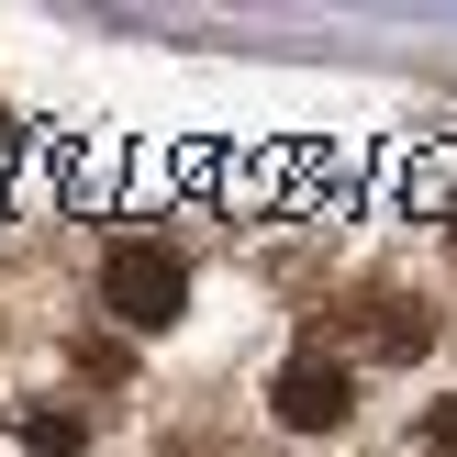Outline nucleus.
Wrapping results in <instances>:
<instances>
[{
	"mask_svg": "<svg viewBox=\"0 0 457 457\" xmlns=\"http://www.w3.org/2000/svg\"><path fill=\"white\" fill-rule=\"evenodd\" d=\"M12 436H22V457H89V424H79V413H56V402H34Z\"/></svg>",
	"mask_w": 457,
	"mask_h": 457,
	"instance_id": "obj_5",
	"label": "nucleus"
},
{
	"mask_svg": "<svg viewBox=\"0 0 457 457\" xmlns=\"http://www.w3.org/2000/svg\"><path fill=\"white\" fill-rule=\"evenodd\" d=\"M402 201L457 223V145H413V168H402Z\"/></svg>",
	"mask_w": 457,
	"mask_h": 457,
	"instance_id": "obj_4",
	"label": "nucleus"
},
{
	"mask_svg": "<svg viewBox=\"0 0 457 457\" xmlns=\"http://www.w3.org/2000/svg\"><path fill=\"white\" fill-rule=\"evenodd\" d=\"M346 413H357V379L335 369L324 346H302L268 379V424H279V436H346Z\"/></svg>",
	"mask_w": 457,
	"mask_h": 457,
	"instance_id": "obj_2",
	"label": "nucleus"
},
{
	"mask_svg": "<svg viewBox=\"0 0 457 457\" xmlns=\"http://www.w3.org/2000/svg\"><path fill=\"white\" fill-rule=\"evenodd\" d=\"M413 457H457V402H424L413 413Z\"/></svg>",
	"mask_w": 457,
	"mask_h": 457,
	"instance_id": "obj_6",
	"label": "nucleus"
},
{
	"mask_svg": "<svg viewBox=\"0 0 457 457\" xmlns=\"http://www.w3.org/2000/svg\"><path fill=\"white\" fill-rule=\"evenodd\" d=\"M424 346H436V312H424V302H402V290H369V302H346V312H335V369H346V357L391 369V357H424Z\"/></svg>",
	"mask_w": 457,
	"mask_h": 457,
	"instance_id": "obj_3",
	"label": "nucleus"
},
{
	"mask_svg": "<svg viewBox=\"0 0 457 457\" xmlns=\"http://www.w3.org/2000/svg\"><path fill=\"white\" fill-rule=\"evenodd\" d=\"M0 145H12V112H0Z\"/></svg>",
	"mask_w": 457,
	"mask_h": 457,
	"instance_id": "obj_7",
	"label": "nucleus"
},
{
	"mask_svg": "<svg viewBox=\"0 0 457 457\" xmlns=\"http://www.w3.org/2000/svg\"><path fill=\"white\" fill-rule=\"evenodd\" d=\"M101 312L123 335H168L179 312H190V268H179V245H156V235H123L101 257Z\"/></svg>",
	"mask_w": 457,
	"mask_h": 457,
	"instance_id": "obj_1",
	"label": "nucleus"
},
{
	"mask_svg": "<svg viewBox=\"0 0 457 457\" xmlns=\"http://www.w3.org/2000/svg\"><path fill=\"white\" fill-rule=\"evenodd\" d=\"M446 235H457V223H446Z\"/></svg>",
	"mask_w": 457,
	"mask_h": 457,
	"instance_id": "obj_8",
	"label": "nucleus"
}]
</instances>
